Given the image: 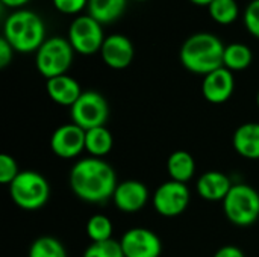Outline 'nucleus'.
<instances>
[{
	"instance_id": "nucleus-1",
	"label": "nucleus",
	"mask_w": 259,
	"mask_h": 257,
	"mask_svg": "<svg viewBox=\"0 0 259 257\" xmlns=\"http://www.w3.org/2000/svg\"><path fill=\"white\" fill-rule=\"evenodd\" d=\"M114 168L100 158L77 161L70 171V188L74 195L87 203H102L112 198L117 188Z\"/></svg>"
},
{
	"instance_id": "nucleus-2",
	"label": "nucleus",
	"mask_w": 259,
	"mask_h": 257,
	"mask_svg": "<svg viewBox=\"0 0 259 257\" xmlns=\"http://www.w3.org/2000/svg\"><path fill=\"white\" fill-rule=\"evenodd\" d=\"M225 47L222 39L208 32H199L188 36L179 52L182 65L194 73L206 76L223 67Z\"/></svg>"
},
{
	"instance_id": "nucleus-3",
	"label": "nucleus",
	"mask_w": 259,
	"mask_h": 257,
	"mask_svg": "<svg viewBox=\"0 0 259 257\" xmlns=\"http://www.w3.org/2000/svg\"><path fill=\"white\" fill-rule=\"evenodd\" d=\"M3 38L15 52L32 53L46 41V27L39 15L32 11L18 9L12 12L3 26Z\"/></svg>"
},
{
	"instance_id": "nucleus-4",
	"label": "nucleus",
	"mask_w": 259,
	"mask_h": 257,
	"mask_svg": "<svg viewBox=\"0 0 259 257\" xmlns=\"http://www.w3.org/2000/svg\"><path fill=\"white\" fill-rule=\"evenodd\" d=\"M9 195L20 209L38 211L50 198V183L38 171L24 170L9 185Z\"/></svg>"
},
{
	"instance_id": "nucleus-5",
	"label": "nucleus",
	"mask_w": 259,
	"mask_h": 257,
	"mask_svg": "<svg viewBox=\"0 0 259 257\" xmlns=\"http://www.w3.org/2000/svg\"><path fill=\"white\" fill-rule=\"evenodd\" d=\"M223 211L232 224L240 227L252 226L259 218V192L246 183L232 185L223 200Z\"/></svg>"
},
{
	"instance_id": "nucleus-6",
	"label": "nucleus",
	"mask_w": 259,
	"mask_h": 257,
	"mask_svg": "<svg viewBox=\"0 0 259 257\" xmlns=\"http://www.w3.org/2000/svg\"><path fill=\"white\" fill-rule=\"evenodd\" d=\"M74 50L68 39L53 36L44 41L38 48L35 56V65L41 76L47 80L67 74L68 68L73 64Z\"/></svg>"
},
{
	"instance_id": "nucleus-7",
	"label": "nucleus",
	"mask_w": 259,
	"mask_h": 257,
	"mask_svg": "<svg viewBox=\"0 0 259 257\" xmlns=\"http://www.w3.org/2000/svg\"><path fill=\"white\" fill-rule=\"evenodd\" d=\"M71 123L83 130L106 126L109 118V105L97 91H83L77 101L70 108Z\"/></svg>"
},
{
	"instance_id": "nucleus-8",
	"label": "nucleus",
	"mask_w": 259,
	"mask_h": 257,
	"mask_svg": "<svg viewBox=\"0 0 259 257\" xmlns=\"http://www.w3.org/2000/svg\"><path fill=\"white\" fill-rule=\"evenodd\" d=\"M74 52L90 56L100 52L105 36L102 24L90 15H80L71 21L67 38Z\"/></svg>"
},
{
	"instance_id": "nucleus-9",
	"label": "nucleus",
	"mask_w": 259,
	"mask_h": 257,
	"mask_svg": "<svg viewBox=\"0 0 259 257\" xmlns=\"http://www.w3.org/2000/svg\"><path fill=\"white\" fill-rule=\"evenodd\" d=\"M155 211L167 218H173L185 212L190 204V189L187 183L167 180L161 183L152 195Z\"/></svg>"
},
{
	"instance_id": "nucleus-10",
	"label": "nucleus",
	"mask_w": 259,
	"mask_h": 257,
	"mask_svg": "<svg viewBox=\"0 0 259 257\" xmlns=\"http://www.w3.org/2000/svg\"><path fill=\"white\" fill-rule=\"evenodd\" d=\"M124 257H159L162 244L159 236L146 227L129 229L120 239Z\"/></svg>"
},
{
	"instance_id": "nucleus-11",
	"label": "nucleus",
	"mask_w": 259,
	"mask_h": 257,
	"mask_svg": "<svg viewBox=\"0 0 259 257\" xmlns=\"http://www.w3.org/2000/svg\"><path fill=\"white\" fill-rule=\"evenodd\" d=\"M52 151L61 159H74L85 150V130L74 123L59 126L50 138Z\"/></svg>"
},
{
	"instance_id": "nucleus-12",
	"label": "nucleus",
	"mask_w": 259,
	"mask_h": 257,
	"mask_svg": "<svg viewBox=\"0 0 259 257\" xmlns=\"http://www.w3.org/2000/svg\"><path fill=\"white\" fill-rule=\"evenodd\" d=\"M100 55L103 62L114 70L127 68L135 56V48L132 41L120 33H114L105 38L103 45L100 48Z\"/></svg>"
},
{
	"instance_id": "nucleus-13",
	"label": "nucleus",
	"mask_w": 259,
	"mask_h": 257,
	"mask_svg": "<svg viewBox=\"0 0 259 257\" xmlns=\"http://www.w3.org/2000/svg\"><path fill=\"white\" fill-rule=\"evenodd\" d=\"M150 198L147 186L140 180H124L117 185L112 201L115 208L126 214L141 211Z\"/></svg>"
},
{
	"instance_id": "nucleus-14",
	"label": "nucleus",
	"mask_w": 259,
	"mask_h": 257,
	"mask_svg": "<svg viewBox=\"0 0 259 257\" xmlns=\"http://www.w3.org/2000/svg\"><path fill=\"white\" fill-rule=\"evenodd\" d=\"M235 89V79L231 70L222 67L206 76L202 82V94L206 101L222 105L228 101Z\"/></svg>"
},
{
	"instance_id": "nucleus-15",
	"label": "nucleus",
	"mask_w": 259,
	"mask_h": 257,
	"mask_svg": "<svg viewBox=\"0 0 259 257\" xmlns=\"http://www.w3.org/2000/svg\"><path fill=\"white\" fill-rule=\"evenodd\" d=\"M232 180L222 171H206L196 183L197 194L208 201H223L232 188Z\"/></svg>"
},
{
	"instance_id": "nucleus-16",
	"label": "nucleus",
	"mask_w": 259,
	"mask_h": 257,
	"mask_svg": "<svg viewBox=\"0 0 259 257\" xmlns=\"http://www.w3.org/2000/svg\"><path fill=\"white\" fill-rule=\"evenodd\" d=\"M46 89H47L49 97L55 103H58L61 106H68V108H71L83 92L80 89V85L77 83V80L68 74H62V76L49 79L46 83Z\"/></svg>"
},
{
	"instance_id": "nucleus-17",
	"label": "nucleus",
	"mask_w": 259,
	"mask_h": 257,
	"mask_svg": "<svg viewBox=\"0 0 259 257\" xmlns=\"http://www.w3.org/2000/svg\"><path fill=\"white\" fill-rule=\"evenodd\" d=\"M232 144L235 151L250 161L259 159V123H244L241 124L234 136Z\"/></svg>"
},
{
	"instance_id": "nucleus-18",
	"label": "nucleus",
	"mask_w": 259,
	"mask_h": 257,
	"mask_svg": "<svg viewBox=\"0 0 259 257\" xmlns=\"http://www.w3.org/2000/svg\"><path fill=\"white\" fill-rule=\"evenodd\" d=\"M167 173L170 176V180L187 183L193 179L196 173V161L188 151L176 150L167 159Z\"/></svg>"
},
{
	"instance_id": "nucleus-19",
	"label": "nucleus",
	"mask_w": 259,
	"mask_h": 257,
	"mask_svg": "<svg viewBox=\"0 0 259 257\" xmlns=\"http://www.w3.org/2000/svg\"><path fill=\"white\" fill-rule=\"evenodd\" d=\"M127 0H88V15L102 26L117 21L124 9Z\"/></svg>"
},
{
	"instance_id": "nucleus-20",
	"label": "nucleus",
	"mask_w": 259,
	"mask_h": 257,
	"mask_svg": "<svg viewBox=\"0 0 259 257\" xmlns=\"http://www.w3.org/2000/svg\"><path fill=\"white\" fill-rule=\"evenodd\" d=\"M112 145L114 138L106 126L85 130V150L93 158H105L112 150Z\"/></svg>"
},
{
	"instance_id": "nucleus-21",
	"label": "nucleus",
	"mask_w": 259,
	"mask_h": 257,
	"mask_svg": "<svg viewBox=\"0 0 259 257\" xmlns=\"http://www.w3.org/2000/svg\"><path fill=\"white\" fill-rule=\"evenodd\" d=\"M253 55L252 50L241 42H232L225 47V55H223V67L234 71H241L246 70L252 64Z\"/></svg>"
},
{
	"instance_id": "nucleus-22",
	"label": "nucleus",
	"mask_w": 259,
	"mask_h": 257,
	"mask_svg": "<svg viewBox=\"0 0 259 257\" xmlns=\"http://www.w3.org/2000/svg\"><path fill=\"white\" fill-rule=\"evenodd\" d=\"M211 18L222 26L232 24L240 14L238 5L235 0H212L208 6Z\"/></svg>"
},
{
	"instance_id": "nucleus-23",
	"label": "nucleus",
	"mask_w": 259,
	"mask_h": 257,
	"mask_svg": "<svg viewBox=\"0 0 259 257\" xmlns=\"http://www.w3.org/2000/svg\"><path fill=\"white\" fill-rule=\"evenodd\" d=\"M29 257H67V251L61 241L52 236L35 239L29 248Z\"/></svg>"
},
{
	"instance_id": "nucleus-24",
	"label": "nucleus",
	"mask_w": 259,
	"mask_h": 257,
	"mask_svg": "<svg viewBox=\"0 0 259 257\" xmlns=\"http://www.w3.org/2000/svg\"><path fill=\"white\" fill-rule=\"evenodd\" d=\"M87 235L91 242H103L112 239V223L106 215L96 214L87 221Z\"/></svg>"
},
{
	"instance_id": "nucleus-25",
	"label": "nucleus",
	"mask_w": 259,
	"mask_h": 257,
	"mask_svg": "<svg viewBox=\"0 0 259 257\" xmlns=\"http://www.w3.org/2000/svg\"><path fill=\"white\" fill-rule=\"evenodd\" d=\"M82 257H124L120 241L109 239L103 242H93L87 247Z\"/></svg>"
},
{
	"instance_id": "nucleus-26",
	"label": "nucleus",
	"mask_w": 259,
	"mask_h": 257,
	"mask_svg": "<svg viewBox=\"0 0 259 257\" xmlns=\"http://www.w3.org/2000/svg\"><path fill=\"white\" fill-rule=\"evenodd\" d=\"M18 174H20V170H18L15 159L6 153L0 155V183L11 185Z\"/></svg>"
},
{
	"instance_id": "nucleus-27",
	"label": "nucleus",
	"mask_w": 259,
	"mask_h": 257,
	"mask_svg": "<svg viewBox=\"0 0 259 257\" xmlns=\"http://www.w3.org/2000/svg\"><path fill=\"white\" fill-rule=\"evenodd\" d=\"M244 26L247 32L259 39V0H252L244 11Z\"/></svg>"
},
{
	"instance_id": "nucleus-28",
	"label": "nucleus",
	"mask_w": 259,
	"mask_h": 257,
	"mask_svg": "<svg viewBox=\"0 0 259 257\" xmlns=\"http://www.w3.org/2000/svg\"><path fill=\"white\" fill-rule=\"evenodd\" d=\"M56 11L62 14H77L85 6H88V0H52Z\"/></svg>"
},
{
	"instance_id": "nucleus-29",
	"label": "nucleus",
	"mask_w": 259,
	"mask_h": 257,
	"mask_svg": "<svg viewBox=\"0 0 259 257\" xmlns=\"http://www.w3.org/2000/svg\"><path fill=\"white\" fill-rule=\"evenodd\" d=\"M14 52L15 50L12 48V45L2 36L0 38V68H6L11 64Z\"/></svg>"
},
{
	"instance_id": "nucleus-30",
	"label": "nucleus",
	"mask_w": 259,
	"mask_h": 257,
	"mask_svg": "<svg viewBox=\"0 0 259 257\" xmlns=\"http://www.w3.org/2000/svg\"><path fill=\"white\" fill-rule=\"evenodd\" d=\"M214 257H246L244 253L235 245H225L215 251Z\"/></svg>"
},
{
	"instance_id": "nucleus-31",
	"label": "nucleus",
	"mask_w": 259,
	"mask_h": 257,
	"mask_svg": "<svg viewBox=\"0 0 259 257\" xmlns=\"http://www.w3.org/2000/svg\"><path fill=\"white\" fill-rule=\"evenodd\" d=\"M0 2L8 8H21L26 3H29L30 0H0Z\"/></svg>"
},
{
	"instance_id": "nucleus-32",
	"label": "nucleus",
	"mask_w": 259,
	"mask_h": 257,
	"mask_svg": "<svg viewBox=\"0 0 259 257\" xmlns=\"http://www.w3.org/2000/svg\"><path fill=\"white\" fill-rule=\"evenodd\" d=\"M190 2L194 3V5H199V6H209V3L212 0H190Z\"/></svg>"
},
{
	"instance_id": "nucleus-33",
	"label": "nucleus",
	"mask_w": 259,
	"mask_h": 257,
	"mask_svg": "<svg viewBox=\"0 0 259 257\" xmlns=\"http://www.w3.org/2000/svg\"><path fill=\"white\" fill-rule=\"evenodd\" d=\"M256 105H258V108H259V91H258V95H256Z\"/></svg>"
},
{
	"instance_id": "nucleus-34",
	"label": "nucleus",
	"mask_w": 259,
	"mask_h": 257,
	"mask_svg": "<svg viewBox=\"0 0 259 257\" xmlns=\"http://www.w3.org/2000/svg\"><path fill=\"white\" fill-rule=\"evenodd\" d=\"M134 2H147V0H134Z\"/></svg>"
}]
</instances>
